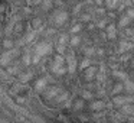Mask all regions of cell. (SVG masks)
Listing matches in <instances>:
<instances>
[{
	"label": "cell",
	"instance_id": "6da1fadb",
	"mask_svg": "<svg viewBox=\"0 0 134 123\" xmlns=\"http://www.w3.org/2000/svg\"><path fill=\"white\" fill-rule=\"evenodd\" d=\"M133 101V97H124V96H115L114 97V104L117 106H124L125 103H131Z\"/></svg>",
	"mask_w": 134,
	"mask_h": 123
},
{
	"label": "cell",
	"instance_id": "7a4b0ae2",
	"mask_svg": "<svg viewBox=\"0 0 134 123\" xmlns=\"http://www.w3.org/2000/svg\"><path fill=\"white\" fill-rule=\"evenodd\" d=\"M68 20V13L66 12H58L55 13V23L56 25H62Z\"/></svg>",
	"mask_w": 134,
	"mask_h": 123
},
{
	"label": "cell",
	"instance_id": "3957f363",
	"mask_svg": "<svg viewBox=\"0 0 134 123\" xmlns=\"http://www.w3.org/2000/svg\"><path fill=\"white\" fill-rule=\"evenodd\" d=\"M105 32H107L108 38L110 39H114L115 38V25H108V26H105Z\"/></svg>",
	"mask_w": 134,
	"mask_h": 123
},
{
	"label": "cell",
	"instance_id": "277c9868",
	"mask_svg": "<svg viewBox=\"0 0 134 123\" xmlns=\"http://www.w3.org/2000/svg\"><path fill=\"white\" fill-rule=\"evenodd\" d=\"M130 22H131V19L128 18L127 15H122L121 18H120V20H118V26L120 28H125V26L130 25Z\"/></svg>",
	"mask_w": 134,
	"mask_h": 123
},
{
	"label": "cell",
	"instance_id": "5b68a950",
	"mask_svg": "<svg viewBox=\"0 0 134 123\" xmlns=\"http://www.w3.org/2000/svg\"><path fill=\"white\" fill-rule=\"evenodd\" d=\"M122 85H124V90H127L128 93H131V94L134 93V81L127 78V80H124V84Z\"/></svg>",
	"mask_w": 134,
	"mask_h": 123
},
{
	"label": "cell",
	"instance_id": "8992f818",
	"mask_svg": "<svg viewBox=\"0 0 134 123\" xmlns=\"http://www.w3.org/2000/svg\"><path fill=\"white\" fill-rule=\"evenodd\" d=\"M130 48H133V45L127 44V41H121V42H120V51H122V52H124L125 49H130Z\"/></svg>",
	"mask_w": 134,
	"mask_h": 123
},
{
	"label": "cell",
	"instance_id": "52a82bcc",
	"mask_svg": "<svg viewBox=\"0 0 134 123\" xmlns=\"http://www.w3.org/2000/svg\"><path fill=\"white\" fill-rule=\"evenodd\" d=\"M113 75L117 77V78H120V80H122V81H124V80H127V77H128L125 73H121V71H114Z\"/></svg>",
	"mask_w": 134,
	"mask_h": 123
},
{
	"label": "cell",
	"instance_id": "ba28073f",
	"mask_svg": "<svg viewBox=\"0 0 134 123\" xmlns=\"http://www.w3.org/2000/svg\"><path fill=\"white\" fill-rule=\"evenodd\" d=\"M122 111H124V113H134V107L133 106H127V104H124L122 106Z\"/></svg>",
	"mask_w": 134,
	"mask_h": 123
},
{
	"label": "cell",
	"instance_id": "9c48e42d",
	"mask_svg": "<svg viewBox=\"0 0 134 123\" xmlns=\"http://www.w3.org/2000/svg\"><path fill=\"white\" fill-rule=\"evenodd\" d=\"M42 6H43L45 10L51 9V6H52V0H43V2H42Z\"/></svg>",
	"mask_w": 134,
	"mask_h": 123
},
{
	"label": "cell",
	"instance_id": "30bf717a",
	"mask_svg": "<svg viewBox=\"0 0 134 123\" xmlns=\"http://www.w3.org/2000/svg\"><path fill=\"white\" fill-rule=\"evenodd\" d=\"M125 15L130 19H134V7H127V13H125Z\"/></svg>",
	"mask_w": 134,
	"mask_h": 123
},
{
	"label": "cell",
	"instance_id": "8fae6325",
	"mask_svg": "<svg viewBox=\"0 0 134 123\" xmlns=\"http://www.w3.org/2000/svg\"><path fill=\"white\" fill-rule=\"evenodd\" d=\"M81 20L90 22V20H91V15H90V13H84V15H81Z\"/></svg>",
	"mask_w": 134,
	"mask_h": 123
},
{
	"label": "cell",
	"instance_id": "7c38bea8",
	"mask_svg": "<svg viewBox=\"0 0 134 123\" xmlns=\"http://www.w3.org/2000/svg\"><path fill=\"white\" fill-rule=\"evenodd\" d=\"M79 30H81V25H74V26L71 28V32L72 33H78Z\"/></svg>",
	"mask_w": 134,
	"mask_h": 123
},
{
	"label": "cell",
	"instance_id": "4fadbf2b",
	"mask_svg": "<svg viewBox=\"0 0 134 123\" xmlns=\"http://www.w3.org/2000/svg\"><path fill=\"white\" fill-rule=\"evenodd\" d=\"M69 42H71V45H74V47H75V45H78V44H79V42H81V39H79V38H78V36H74V38H72V39H71V41H69Z\"/></svg>",
	"mask_w": 134,
	"mask_h": 123
},
{
	"label": "cell",
	"instance_id": "5bb4252c",
	"mask_svg": "<svg viewBox=\"0 0 134 123\" xmlns=\"http://www.w3.org/2000/svg\"><path fill=\"white\" fill-rule=\"evenodd\" d=\"M122 90H124V85H122V84H117L115 88H114V93H121Z\"/></svg>",
	"mask_w": 134,
	"mask_h": 123
},
{
	"label": "cell",
	"instance_id": "9a60e30c",
	"mask_svg": "<svg viewBox=\"0 0 134 123\" xmlns=\"http://www.w3.org/2000/svg\"><path fill=\"white\" fill-rule=\"evenodd\" d=\"M94 74H95V68H90V71L87 73V78H88V80H91Z\"/></svg>",
	"mask_w": 134,
	"mask_h": 123
},
{
	"label": "cell",
	"instance_id": "2e32d148",
	"mask_svg": "<svg viewBox=\"0 0 134 123\" xmlns=\"http://www.w3.org/2000/svg\"><path fill=\"white\" fill-rule=\"evenodd\" d=\"M90 65H91L90 59H84V61L81 62V68H87V67H90Z\"/></svg>",
	"mask_w": 134,
	"mask_h": 123
},
{
	"label": "cell",
	"instance_id": "e0dca14e",
	"mask_svg": "<svg viewBox=\"0 0 134 123\" xmlns=\"http://www.w3.org/2000/svg\"><path fill=\"white\" fill-rule=\"evenodd\" d=\"M102 106H104V104H102V101H97V103H94V104H92V109H101Z\"/></svg>",
	"mask_w": 134,
	"mask_h": 123
},
{
	"label": "cell",
	"instance_id": "ac0fdd59",
	"mask_svg": "<svg viewBox=\"0 0 134 123\" xmlns=\"http://www.w3.org/2000/svg\"><path fill=\"white\" fill-rule=\"evenodd\" d=\"M122 3L125 4V7H133V0H124Z\"/></svg>",
	"mask_w": 134,
	"mask_h": 123
},
{
	"label": "cell",
	"instance_id": "d6986e66",
	"mask_svg": "<svg viewBox=\"0 0 134 123\" xmlns=\"http://www.w3.org/2000/svg\"><path fill=\"white\" fill-rule=\"evenodd\" d=\"M105 25H107V22H105V20H99L98 22V28H105Z\"/></svg>",
	"mask_w": 134,
	"mask_h": 123
},
{
	"label": "cell",
	"instance_id": "ffe728a7",
	"mask_svg": "<svg viewBox=\"0 0 134 123\" xmlns=\"http://www.w3.org/2000/svg\"><path fill=\"white\" fill-rule=\"evenodd\" d=\"M97 13H98V15H104V13H105V10L102 9V7H98V9H97Z\"/></svg>",
	"mask_w": 134,
	"mask_h": 123
},
{
	"label": "cell",
	"instance_id": "44dd1931",
	"mask_svg": "<svg viewBox=\"0 0 134 123\" xmlns=\"http://www.w3.org/2000/svg\"><path fill=\"white\" fill-rule=\"evenodd\" d=\"M94 2H95V4H97L98 7H101V4L104 3V0H94Z\"/></svg>",
	"mask_w": 134,
	"mask_h": 123
},
{
	"label": "cell",
	"instance_id": "7402d4cb",
	"mask_svg": "<svg viewBox=\"0 0 134 123\" xmlns=\"http://www.w3.org/2000/svg\"><path fill=\"white\" fill-rule=\"evenodd\" d=\"M92 54H94V49H92V48H90V49H87V55H88V57H91Z\"/></svg>",
	"mask_w": 134,
	"mask_h": 123
},
{
	"label": "cell",
	"instance_id": "603a6c76",
	"mask_svg": "<svg viewBox=\"0 0 134 123\" xmlns=\"http://www.w3.org/2000/svg\"><path fill=\"white\" fill-rule=\"evenodd\" d=\"M42 2H43V0H33V3L35 4H39V3H42Z\"/></svg>",
	"mask_w": 134,
	"mask_h": 123
},
{
	"label": "cell",
	"instance_id": "cb8c5ba5",
	"mask_svg": "<svg viewBox=\"0 0 134 123\" xmlns=\"http://www.w3.org/2000/svg\"><path fill=\"white\" fill-rule=\"evenodd\" d=\"M133 6H134V0H133Z\"/></svg>",
	"mask_w": 134,
	"mask_h": 123
},
{
	"label": "cell",
	"instance_id": "d4e9b609",
	"mask_svg": "<svg viewBox=\"0 0 134 123\" xmlns=\"http://www.w3.org/2000/svg\"><path fill=\"white\" fill-rule=\"evenodd\" d=\"M133 65H134V61H133Z\"/></svg>",
	"mask_w": 134,
	"mask_h": 123
}]
</instances>
